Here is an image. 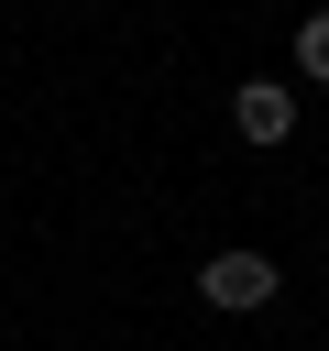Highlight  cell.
I'll list each match as a JSON object with an SVG mask.
<instances>
[{
  "mask_svg": "<svg viewBox=\"0 0 329 351\" xmlns=\"http://www.w3.org/2000/svg\"><path fill=\"white\" fill-rule=\"evenodd\" d=\"M296 66H307V77H318V88H329V11H318V22H307V33H296Z\"/></svg>",
  "mask_w": 329,
  "mask_h": 351,
  "instance_id": "obj_3",
  "label": "cell"
},
{
  "mask_svg": "<svg viewBox=\"0 0 329 351\" xmlns=\"http://www.w3.org/2000/svg\"><path fill=\"white\" fill-rule=\"evenodd\" d=\"M197 296L241 318V307H263V296H274V263H263V252H219V263H197Z\"/></svg>",
  "mask_w": 329,
  "mask_h": 351,
  "instance_id": "obj_1",
  "label": "cell"
},
{
  "mask_svg": "<svg viewBox=\"0 0 329 351\" xmlns=\"http://www.w3.org/2000/svg\"><path fill=\"white\" fill-rule=\"evenodd\" d=\"M230 121H241V143H285V132H296V88H274V77H241Z\"/></svg>",
  "mask_w": 329,
  "mask_h": 351,
  "instance_id": "obj_2",
  "label": "cell"
}]
</instances>
